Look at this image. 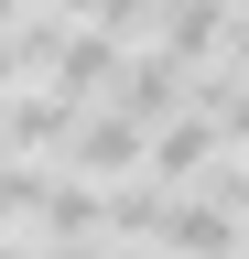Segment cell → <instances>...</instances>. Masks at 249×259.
Instances as JSON below:
<instances>
[{"label": "cell", "mask_w": 249, "mask_h": 259, "mask_svg": "<svg viewBox=\"0 0 249 259\" xmlns=\"http://www.w3.org/2000/svg\"><path fill=\"white\" fill-rule=\"evenodd\" d=\"M238 259H249V238H238Z\"/></svg>", "instance_id": "5b68a950"}, {"label": "cell", "mask_w": 249, "mask_h": 259, "mask_svg": "<svg viewBox=\"0 0 249 259\" xmlns=\"http://www.w3.org/2000/svg\"><path fill=\"white\" fill-rule=\"evenodd\" d=\"M65 173H87V184H130L141 173V119H119V108H98V97H87V119L65 130Z\"/></svg>", "instance_id": "7a4b0ae2"}, {"label": "cell", "mask_w": 249, "mask_h": 259, "mask_svg": "<svg viewBox=\"0 0 249 259\" xmlns=\"http://www.w3.org/2000/svg\"><path fill=\"white\" fill-rule=\"evenodd\" d=\"M76 119H87V97H65V87H0V151H65Z\"/></svg>", "instance_id": "3957f363"}, {"label": "cell", "mask_w": 249, "mask_h": 259, "mask_svg": "<svg viewBox=\"0 0 249 259\" xmlns=\"http://www.w3.org/2000/svg\"><path fill=\"white\" fill-rule=\"evenodd\" d=\"M33 227H44V238H109V184H87V173H65V162H54Z\"/></svg>", "instance_id": "277c9868"}, {"label": "cell", "mask_w": 249, "mask_h": 259, "mask_svg": "<svg viewBox=\"0 0 249 259\" xmlns=\"http://www.w3.org/2000/svg\"><path fill=\"white\" fill-rule=\"evenodd\" d=\"M238 205H217V194L195 184H163V216H152V248H173V259H238Z\"/></svg>", "instance_id": "6da1fadb"}]
</instances>
